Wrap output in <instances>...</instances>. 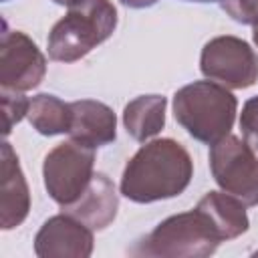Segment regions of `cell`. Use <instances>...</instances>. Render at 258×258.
Segmentation results:
<instances>
[{
    "label": "cell",
    "instance_id": "52a82bcc",
    "mask_svg": "<svg viewBox=\"0 0 258 258\" xmlns=\"http://www.w3.org/2000/svg\"><path fill=\"white\" fill-rule=\"evenodd\" d=\"M200 71L228 89H248L258 81V54L244 38L222 34L204 44Z\"/></svg>",
    "mask_w": 258,
    "mask_h": 258
},
{
    "label": "cell",
    "instance_id": "8fae6325",
    "mask_svg": "<svg viewBox=\"0 0 258 258\" xmlns=\"http://www.w3.org/2000/svg\"><path fill=\"white\" fill-rule=\"evenodd\" d=\"M30 212V189L18 155L8 141L2 143V185H0V228L20 226Z\"/></svg>",
    "mask_w": 258,
    "mask_h": 258
},
{
    "label": "cell",
    "instance_id": "7a4b0ae2",
    "mask_svg": "<svg viewBox=\"0 0 258 258\" xmlns=\"http://www.w3.org/2000/svg\"><path fill=\"white\" fill-rule=\"evenodd\" d=\"M238 111L234 93L216 81H194L173 95L175 121L198 141L206 145L218 143L230 135Z\"/></svg>",
    "mask_w": 258,
    "mask_h": 258
},
{
    "label": "cell",
    "instance_id": "5b68a950",
    "mask_svg": "<svg viewBox=\"0 0 258 258\" xmlns=\"http://www.w3.org/2000/svg\"><path fill=\"white\" fill-rule=\"evenodd\" d=\"M95 175V149L73 139L52 147L42 163V177L48 196L67 208L89 187Z\"/></svg>",
    "mask_w": 258,
    "mask_h": 258
},
{
    "label": "cell",
    "instance_id": "5bb4252c",
    "mask_svg": "<svg viewBox=\"0 0 258 258\" xmlns=\"http://www.w3.org/2000/svg\"><path fill=\"white\" fill-rule=\"evenodd\" d=\"M167 99L163 95H139L123 109L125 131L139 143L149 141L165 127Z\"/></svg>",
    "mask_w": 258,
    "mask_h": 258
},
{
    "label": "cell",
    "instance_id": "9c48e42d",
    "mask_svg": "<svg viewBox=\"0 0 258 258\" xmlns=\"http://www.w3.org/2000/svg\"><path fill=\"white\" fill-rule=\"evenodd\" d=\"M93 246V230L64 212L50 216L34 236V254L38 258H89Z\"/></svg>",
    "mask_w": 258,
    "mask_h": 258
},
{
    "label": "cell",
    "instance_id": "9a60e30c",
    "mask_svg": "<svg viewBox=\"0 0 258 258\" xmlns=\"http://www.w3.org/2000/svg\"><path fill=\"white\" fill-rule=\"evenodd\" d=\"M32 129H36L40 135L52 137L69 133L71 129V103H64L56 95L50 93H38L30 99V107L26 113Z\"/></svg>",
    "mask_w": 258,
    "mask_h": 258
},
{
    "label": "cell",
    "instance_id": "ffe728a7",
    "mask_svg": "<svg viewBox=\"0 0 258 258\" xmlns=\"http://www.w3.org/2000/svg\"><path fill=\"white\" fill-rule=\"evenodd\" d=\"M54 4H60V6H73V4H77L79 0H52Z\"/></svg>",
    "mask_w": 258,
    "mask_h": 258
},
{
    "label": "cell",
    "instance_id": "d6986e66",
    "mask_svg": "<svg viewBox=\"0 0 258 258\" xmlns=\"http://www.w3.org/2000/svg\"><path fill=\"white\" fill-rule=\"evenodd\" d=\"M119 2L129 8H149V6H155L159 0H119Z\"/></svg>",
    "mask_w": 258,
    "mask_h": 258
},
{
    "label": "cell",
    "instance_id": "ba28073f",
    "mask_svg": "<svg viewBox=\"0 0 258 258\" xmlns=\"http://www.w3.org/2000/svg\"><path fill=\"white\" fill-rule=\"evenodd\" d=\"M46 75V56L22 30H10L4 22L0 38V87L12 91L36 89Z\"/></svg>",
    "mask_w": 258,
    "mask_h": 258
},
{
    "label": "cell",
    "instance_id": "277c9868",
    "mask_svg": "<svg viewBox=\"0 0 258 258\" xmlns=\"http://www.w3.org/2000/svg\"><path fill=\"white\" fill-rule=\"evenodd\" d=\"M222 238L198 206L189 212L173 214L159 222L145 238H141L129 254L153 258H208L212 256Z\"/></svg>",
    "mask_w": 258,
    "mask_h": 258
},
{
    "label": "cell",
    "instance_id": "3957f363",
    "mask_svg": "<svg viewBox=\"0 0 258 258\" xmlns=\"http://www.w3.org/2000/svg\"><path fill=\"white\" fill-rule=\"evenodd\" d=\"M117 8L111 0H79L54 22L48 32V56L56 62H75L113 36Z\"/></svg>",
    "mask_w": 258,
    "mask_h": 258
},
{
    "label": "cell",
    "instance_id": "6da1fadb",
    "mask_svg": "<svg viewBox=\"0 0 258 258\" xmlns=\"http://www.w3.org/2000/svg\"><path fill=\"white\" fill-rule=\"evenodd\" d=\"M194 177L187 149L171 137L145 141L127 161L121 175V196L135 204H153L179 196Z\"/></svg>",
    "mask_w": 258,
    "mask_h": 258
},
{
    "label": "cell",
    "instance_id": "cb8c5ba5",
    "mask_svg": "<svg viewBox=\"0 0 258 258\" xmlns=\"http://www.w3.org/2000/svg\"><path fill=\"white\" fill-rule=\"evenodd\" d=\"M2 2H8V0H2Z\"/></svg>",
    "mask_w": 258,
    "mask_h": 258
},
{
    "label": "cell",
    "instance_id": "2e32d148",
    "mask_svg": "<svg viewBox=\"0 0 258 258\" xmlns=\"http://www.w3.org/2000/svg\"><path fill=\"white\" fill-rule=\"evenodd\" d=\"M0 97H2V113H4V135H10L12 127L26 117L30 99H26L22 91H12V89H0Z\"/></svg>",
    "mask_w": 258,
    "mask_h": 258
},
{
    "label": "cell",
    "instance_id": "e0dca14e",
    "mask_svg": "<svg viewBox=\"0 0 258 258\" xmlns=\"http://www.w3.org/2000/svg\"><path fill=\"white\" fill-rule=\"evenodd\" d=\"M222 10L240 24H258V0H220Z\"/></svg>",
    "mask_w": 258,
    "mask_h": 258
},
{
    "label": "cell",
    "instance_id": "44dd1931",
    "mask_svg": "<svg viewBox=\"0 0 258 258\" xmlns=\"http://www.w3.org/2000/svg\"><path fill=\"white\" fill-rule=\"evenodd\" d=\"M252 28H254V30H252V38H254V44L258 46V24H256V26H252Z\"/></svg>",
    "mask_w": 258,
    "mask_h": 258
},
{
    "label": "cell",
    "instance_id": "7402d4cb",
    "mask_svg": "<svg viewBox=\"0 0 258 258\" xmlns=\"http://www.w3.org/2000/svg\"><path fill=\"white\" fill-rule=\"evenodd\" d=\"M185 2H204V4H208V2H220V0H185Z\"/></svg>",
    "mask_w": 258,
    "mask_h": 258
},
{
    "label": "cell",
    "instance_id": "603a6c76",
    "mask_svg": "<svg viewBox=\"0 0 258 258\" xmlns=\"http://www.w3.org/2000/svg\"><path fill=\"white\" fill-rule=\"evenodd\" d=\"M254 256H258V250H256V252H254Z\"/></svg>",
    "mask_w": 258,
    "mask_h": 258
},
{
    "label": "cell",
    "instance_id": "8992f818",
    "mask_svg": "<svg viewBox=\"0 0 258 258\" xmlns=\"http://www.w3.org/2000/svg\"><path fill=\"white\" fill-rule=\"evenodd\" d=\"M210 171L222 191L244 206H258V157L236 135H226L210 147Z\"/></svg>",
    "mask_w": 258,
    "mask_h": 258
},
{
    "label": "cell",
    "instance_id": "30bf717a",
    "mask_svg": "<svg viewBox=\"0 0 258 258\" xmlns=\"http://www.w3.org/2000/svg\"><path fill=\"white\" fill-rule=\"evenodd\" d=\"M69 137L87 147L99 149L117 139V117L113 109L95 99H79L71 103Z\"/></svg>",
    "mask_w": 258,
    "mask_h": 258
},
{
    "label": "cell",
    "instance_id": "ac0fdd59",
    "mask_svg": "<svg viewBox=\"0 0 258 258\" xmlns=\"http://www.w3.org/2000/svg\"><path fill=\"white\" fill-rule=\"evenodd\" d=\"M240 129L244 141L256 151L258 149V95L248 99L240 113Z\"/></svg>",
    "mask_w": 258,
    "mask_h": 258
},
{
    "label": "cell",
    "instance_id": "4fadbf2b",
    "mask_svg": "<svg viewBox=\"0 0 258 258\" xmlns=\"http://www.w3.org/2000/svg\"><path fill=\"white\" fill-rule=\"evenodd\" d=\"M196 206L204 210L206 216L212 220L222 242L234 240L246 234L250 228L246 206L226 191H208Z\"/></svg>",
    "mask_w": 258,
    "mask_h": 258
},
{
    "label": "cell",
    "instance_id": "7c38bea8",
    "mask_svg": "<svg viewBox=\"0 0 258 258\" xmlns=\"http://www.w3.org/2000/svg\"><path fill=\"white\" fill-rule=\"evenodd\" d=\"M119 210V196L111 177L103 171H97L85 189V194L71 206L62 208L64 214L87 224L93 232L105 230L117 216Z\"/></svg>",
    "mask_w": 258,
    "mask_h": 258
}]
</instances>
